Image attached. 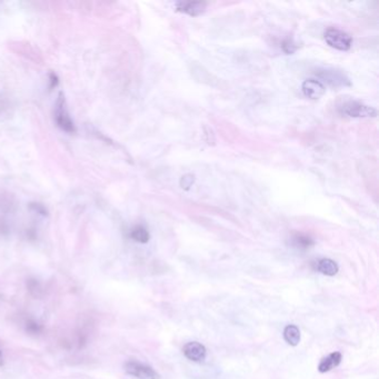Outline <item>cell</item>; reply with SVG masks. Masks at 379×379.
I'll list each match as a JSON object with an SVG mask.
<instances>
[{
    "label": "cell",
    "mask_w": 379,
    "mask_h": 379,
    "mask_svg": "<svg viewBox=\"0 0 379 379\" xmlns=\"http://www.w3.org/2000/svg\"><path fill=\"white\" fill-rule=\"evenodd\" d=\"M53 118H55L56 125L63 131L67 134H75L77 131L76 125L71 119L68 108H67V101L63 91H60L57 96L55 109H53Z\"/></svg>",
    "instance_id": "cell-1"
},
{
    "label": "cell",
    "mask_w": 379,
    "mask_h": 379,
    "mask_svg": "<svg viewBox=\"0 0 379 379\" xmlns=\"http://www.w3.org/2000/svg\"><path fill=\"white\" fill-rule=\"evenodd\" d=\"M326 43L333 48L342 51H347L353 45V38L349 33L337 28H328L324 33Z\"/></svg>",
    "instance_id": "cell-2"
},
{
    "label": "cell",
    "mask_w": 379,
    "mask_h": 379,
    "mask_svg": "<svg viewBox=\"0 0 379 379\" xmlns=\"http://www.w3.org/2000/svg\"><path fill=\"white\" fill-rule=\"evenodd\" d=\"M338 110H339L343 116L351 118H366L377 116V111L375 108L358 103V101H347V103L343 104Z\"/></svg>",
    "instance_id": "cell-3"
},
{
    "label": "cell",
    "mask_w": 379,
    "mask_h": 379,
    "mask_svg": "<svg viewBox=\"0 0 379 379\" xmlns=\"http://www.w3.org/2000/svg\"><path fill=\"white\" fill-rule=\"evenodd\" d=\"M315 73L317 78H319L324 83H326L327 85L334 88L351 86L349 78L342 70H337L334 68H321L317 69Z\"/></svg>",
    "instance_id": "cell-4"
},
{
    "label": "cell",
    "mask_w": 379,
    "mask_h": 379,
    "mask_svg": "<svg viewBox=\"0 0 379 379\" xmlns=\"http://www.w3.org/2000/svg\"><path fill=\"white\" fill-rule=\"evenodd\" d=\"M125 370L128 375L138 379H160V375L153 367L136 361H129L125 364Z\"/></svg>",
    "instance_id": "cell-5"
},
{
    "label": "cell",
    "mask_w": 379,
    "mask_h": 379,
    "mask_svg": "<svg viewBox=\"0 0 379 379\" xmlns=\"http://www.w3.org/2000/svg\"><path fill=\"white\" fill-rule=\"evenodd\" d=\"M182 353L189 361L201 363L206 359L207 349L204 345H201L198 342H191L185 345L184 348H182Z\"/></svg>",
    "instance_id": "cell-6"
},
{
    "label": "cell",
    "mask_w": 379,
    "mask_h": 379,
    "mask_svg": "<svg viewBox=\"0 0 379 379\" xmlns=\"http://www.w3.org/2000/svg\"><path fill=\"white\" fill-rule=\"evenodd\" d=\"M301 90L310 99H319L326 91L324 84L317 79H306L302 83Z\"/></svg>",
    "instance_id": "cell-7"
},
{
    "label": "cell",
    "mask_w": 379,
    "mask_h": 379,
    "mask_svg": "<svg viewBox=\"0 0 379 379\" xmlns=\"http://www.w3.org/2000/svg\"><path fill=\"white\" fill-rule=\"evenodd\" d=\"M207 4L204 2H178L176 4V10L187 13L189 16H199L204 13Z\"/></svg>",
    "instance_id": "cell-8"
},
{
    "label": "cell",
    "mask_w": 379,
    "mask_h": 379,
    "mask_svg": "<svg viewBox=\"0 0 379 379\" xmlns=\"http://www.w3.org/2000/svg\"><path fill=\"white\" fill-rule=\"evenodd\" d=\"M340 362H342V354L339 351H335V353H331L327 357L323 358L319 366H318V370H319L320 373H327V371L337 367L338 365L340 364Z\"/></svg>",
    "instance_id": "cell-9"
},
{
    "label": "cell",
    "mask_w": 379,
    "mask_h": 379,
    "mask_svg": "<svg viewBox=\"0 0 379 379\" xmlns=\"http://www.w3.org/2000/svg\"><path fill=\"white\" fill-rule=\"evenodd\" d=\"M316 269L317 272H319L320 274L331 277L338 273L339 267H338L335 260L329 258H323L316 262Z\"/></svg>",
    "instance_id": "cell-10"
},
{
    "label": "cell",
    "mask_w": 379,
    "mask_h": 379,
    "mask_svg": "<svg viewBox=\"0 0 379 379\" xmlns=\"http://www.w3.org/2000/svg\"><path fill=\"white\" fill-rule=\"evenodd\" d=\"M283 338L287 344L292 345V346H297L300 342V330L299 328L295 326V325H288L286 328L283 329Z\"/></svg>",
    "instance_id": "cell-11"
},
{
    "label": "cell",
    "mask_w": 379,
    "mask_h": 379,
    "mask_svg": "<svg viewBox=\"0 0 379 379\" xmlns=\"http://www.w3.org/2000/svg\"><path fill=\"white\" fill-rule=\"evenodd\" d=\"M290 242H292V246L298 248V249H302V250H306L310 247L314 246V239L311 238V237L307 236V235H304V234H296L292 237V240H290Z\"/></svg>",
    "instance_id": "cell-12"
},
{
    "label": "cell",
    "mask_w": 379,
    "mask_h": 379,
    "mask_svg": "<svg viewBox=\"0 0 379 379\" xmlns=\"http://www.w3.org/2000/svg\"><path fill=\"white\" fill-rule=\"evenodd\" d=\"M129 236L132 240L140 242V243H147L150 239L149 232H148L147 228H145L144 226L134 227L131 229Z\"/></svg>",
    "instance_id": "cell-13"
},
{
    "label": "cell",
    "mask_w": 379,
    "mask_h": 379,
    "mask_svg": "<svg viewBox=\"0 0 379 379\" xmlns=\"http://www.w3.org/2000/svg\"><path fill=\"white\" fill-rule=\"evenodd\" d=\"M27 288H28L29 294L35 297V298H39V297L43 296L44 293L43 285L42 282L36 278H29L27 280Z\"/></svg>",
    "instance_id": "cell-14"
},
{
    "label": "cell",
    "mask_w": 379,
    "mask_h": 379,
    "mask_svg": "<svg viewBox=\"0 0 379 379\" xmlns=\"http://www.w3.org/2000/svg\"><path fill=\"white\" fill-rule=\"evenodd\" d=\"M25 330L31 336H38L44 331L43 325L35 319H28L25 323Z\"/></svg>",
    "instance_id": "cell-15"
},
{
    "label": "cell",
    "mask_w": 379,
    "mask_h": 379,
    "mask_svg": "<svg viewBox=\"0 0 379 379\" xmlns=\"http://www.w3.org/2000/svg\"><path fill=\"white\" fill-rule=\"evenodd\" d=\"M282 51L287 53V55H293V53L298 49V45H297L292 38H287L281 43Z\"/></svg>",
    "instance_id": "cell-16"
},
{
    "label": "cell",
    "mask_w": 379,
    "mask_h": 379,
    "mask_svg": "<svg viewBox=\"0 0 379 379\" xmlns=\"http://www.w3.org/2000/svg\"><path fill=\"white\" fill-rule=\"evenodd\" d=\"M194 181H195V177L193 175H185L180 180V186L182 189L188 191V189L193 186Z\"/></svg>",
    "instance_id": "cell-17"
},
{
    "label": "cell",
    "mask_w": 379,
    "mask_h": 379,
    "mask_svg": "<svg viewBox=\"0 0 379 379\" xmlns=\"http://www.w3.org/2000/svg\"><path fill=\"white\" fill-rule=\"evenodd\" d=\"M29 207H30V209H32V211L37 212L40 215H43V216L48 215V212H47L46 207L42 204H38V202H33V204H30Z\"/></svg>",
    "instance_id": "cell-18"
},
{
    "label": "cell",
    "mask_w": 379,
    "mask_h": 379,
    "mask_svg": "<svg viewBox=\"0 0 379 379\" xmlns=\"http://www.w3.org/2000/svg\"><path fill=\"white\" fill-rule=\"evenodd\" d=\"M58 83H59V79H58V76L56 75L55 72H49V88L50 90L53 89V88H56L58 86Z\"/></svg>",
    "instance_id": "cell-19"
},
{
    "label": "cell",
    "mask_w": 379,
    "mask_h": 379,
    "mask_svg": "<svg viewBox=\"0 0 379 379\" xmlns=\"http://www.w3.org/2000/svg\"><path fill=\"white\" fill-rule=\"evenodd\" d=\"M5 364V358H4V351L0 349V367L4 366Z\"/></svg>",
    "instance_id": "cell-20"
}]
</instances>
